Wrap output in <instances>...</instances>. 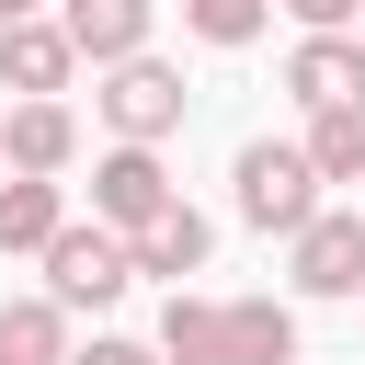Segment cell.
Returning <instances> with one entry per match:
<instances>
[{
	"instance_id": "19",
	"label": "cell",
	"mask_w": 365,
	"mask_h": 365,
	"mask_svg": "<svg viewBox=\"0 0 365 365\" xmlns=\"http://www.w3.org/2000/svg\"><path fill=\"white\" fill-rule=\"evenodd\" d=\"M0 182H11V171H0Z\"/></svg>"
},
{
	"instance_id": "10",
	"label": "cell",
	"mask_w": 365,
	"mask_h": 365,
	"mask_svg": "<svg viewBox=\"0 0 365 365\" xmlns=\"http://www.w3.org/2000/svg\"><path fill=\"white\" fill-rule=\"evenodd\" d=\"M68 68H80V46H68L57 23H11V34H0V91L57 103V91H68Z\"/></svg>"
},
{
	"instance_id": "15",
	"label": "cell",
	"mask_w": 365,
	"mask_h": 365,
	"mask_svg": "<svg viewBox=\"0 0 365 365\" xmlns=\"http://www.w3.org/2000/svg\"><path fill=\"white\" fill-rule=\"evenodd\" d=\"M262 11H274V0H182V34H205V46H251Z\"/></svg>"
},
{
	"instance_id": "6",
	"label": "cell",
	"mask_w": 365,
	"mask_h": 365,
	"mask_svg": "<svg viewBox=\"0 0 365 365\" xmlns=\"http://www.w3.org/2000/svg\"><path fill=\"white\" fill-rule=\"evenodd\" d=\"M285 274H297V297H365V217H308L297 240H285Z\"/></svg>"
},
{
	"instance_id": "14",
	"label": "cell",
	"mask_w": 365,
	"mask_h": 365,
	"mask_svg": "<svg viewBox=\"0 0 365 365\" xmlns=\"http://www.w3.org/2000/svg\"><path fill=\"white\" fill-rule=\"evenodd\" d=\"M297 148H308V171H319V182H365V114H308V137H297Z\"/></svg>"
},
{
	"instance_id": "16",
	"label": "cell",
	"mask_w": 365,
	"mask_h": 365,
	"mask_svg": "<svg viewBox=\"0 0 365 365\" xmlns=\"http://www.w3.org/2000/svg\"><path fill=\"white\" fill-rule=\"evenodd\" d=\"M68 365H160V342H125V331H103V342H68Z\"/></svg>"
},
{
	"instance_id": "3",
	"label": "cell",
	"mask_w": 365,
	"mask_h": 365,
	"mask_svg": "<svg viewBox=\"0 0 365 365\" xmlns=\"http://www.w3.org/2000/svg\"><path fill=\"white\" fill-rule=\"evenodd\" d=\"M91 103H103L114 148H160V137L182 125V103H194V91H182V68H171V57H125V68H103V91H91Z\"/></svg>"
},
{
	"instance_id": "2",
	"label": "cell",
	"mask_w": 365,
	"mask_h": 365,
	"mask_svg": "<svg viewBox=\"0 0 365 365\" xmlns=\"http://www.w3.org/2000/svg\"><path fill=\"white\" fill-rule=\"evenodd\" d=\"M228 182H240V217H251V228H285V240H297V228L319 217V171H308L297 137H251V148L228 160Z\"/></svg>"
},
{
	"instance_id": "9",
	"label": "cell",
	"mask_w": 365,
	"mask_h": 365,
	"mask_svg": "<svg viewBox=\"0 0 365 365\" xmlns=\"http://www.w3.org/2000/svg\"><path fill=\"white\" fill-rule=\"evenodd\" d=\"M148 11H160V0H68L57 34H68L91 68H125V57H148Z\"/></svg>"
},
{
	"instance_id": "8",
	"label": "cell",
	"mask_w": 365,
	"mask_h": 365,
	"mask_svg": "<svg viewBox=\"0 0 365 365\" xmlns=\"http://www.w3.org/2000/svg\"><path fill=\"white\" fill-rule=\"evenodd\" d=\"M68 160H80L68 103H11V114H0V171H11V182H57Z\"/></svg>"
},
{
	"instance_id": "13",
	"label": "cell",
	"mask_w": 365,
	"mask_h": 365,
	"mask_svg": "<svg viewBox=\"0 0 365 365\" xmlns=\"http://www.w3.org/2000/svg\"><path fill=\"white\" fill-rule=\"evenodd\" d=\"M57 228H68V194H57V182H0V251H34V262H46Z\"/></svg>"
},
{
	"instance_id": "17",
	"label": "cell",
	"mask_w": 365,
	"mask_h": 365,
	"mask_svg": "<svg viewBox=\"0 0 365 365\" xmlns=\"http://www.w3.org/2000/svg\"><path fill=\"white\" fill-rule=\"evenodd\" d=\"M285 11H297L308 34H354V23H365V0H285Z\"/></svg>"
},
{
	"instance_id": "7",
	"label": "cell",
	"mask_w": 365,
	"mask_h": 365,
	"mask_svg": "<svg viewBox=\"0 0 365 365\" xmlns=\"http://www.w3.org/2000/svg\"><path fill=\"white\" fill-rule=\"evenodd\" d=\"M285 91L308 114H365V34H297L285 46Z\"/></svg>"
},
{
	"instance_id": "5",
	"label": "cell",
	"mask_w": 365,
	"mask_h": 365,
	"mask_svg": "<svg viewBox=\"0 0 365 365\" xmlns=\"http://www.w3.org/2000/svg\"><path fill=\"white\" fill-rule=\"evenodd\" d=\"M160 205H182L171 171H160V148H103V160H91V217H103L114 240H137Z\"/></svg>"
},
{
	"instance_id": "11",
	"label": "cell",
	"mask_w": 365,
	"mask_h": 365,
	"mask_svg": "<svg viewBox=\"0 0 365 365\" xmlns=\"http://www.w3.org/2000/svg\"><path fill=\"white\" fill-rule=\"evenodd\" d=\"M205 251H217V228H205L194 205H160V217L125 240V262H137V274H171V297H182V274H205Z\"/></svg>"
},
{
	"instance_id": "4",
	"label": "cell",
	"mask_w": 365,
	"mask_h": 365,
	"mask_svg": "<svg viewBox=\"0 0 365 365\" xmlns=\"http://www.w3.org/2000/svg\"><path fill=\"white\" fill-rule=\"evenodd\" d=\"M125 285H137V262H125V240H114L103 217H91V228L68 217V228L46 240V297H57V308H114Z\"/></svg>"
},
{
	"instance_id": "1",
	"label": "cell",
	"mask_w": 365,
	"mask_h": 365,
	"mask_svg": "<svg viewBox=\"0 0 365 365\" xmlns=\"http://www.w3.org/2000/svg\"><path fill=\"white\" fill-rule=\"evenodd\" d=\"M160 365H297V308L274 297H171Z\"/></svg>"
},
{
	"instance_id": "12",
	"label": "cell",
	"mask_w": 365,
	"mask_h": 365,
	"mask_svg": "<svg viewBox=\"0 0 365 365\" xmlns=\"http://www.w3.org/2000/svg\"><path fill=\"white\" fill-rule=\"evenodd\" d=\"M0 365H68V308L57 297H11L0 308Z\"/></svg>"
},
{
	"instance_id": "18",
	"label": "cell",
	"mask_w": 365,
	"mask_h": 365,
	"mask_svg": "<svg viewBox=\"0 0 365 365\" xmlns=\"http://www.w3.org/2000/svg\"><path fill=\"white\" fill-rule=\"evenodd\" d=\"M11 23H46V0H0V34H11Z\"/></svg>"
}]
</instances>
